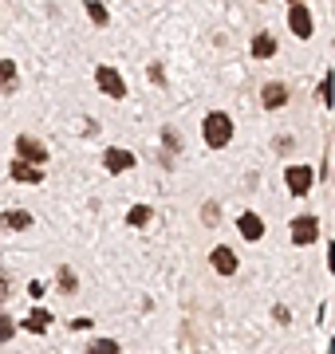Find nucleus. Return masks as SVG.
I'll use <instances>...</instances> for the list:
<instances>
[{"instance_id": "nucleus-1", "label": "nucleus", "mask_w": 335, "mask_h": 354, "mask_svg": "<svg viewBox=\"0 0 335 354\" xmlns=\"http://www.w3.org/2000/svg\"><path fill=\"white\" fill-rule=\"evenodd\" d=\"M201 138H206L209 150H225L233 142V118L225 111H209L206 122H201Z\"/></svg>"}, {"instance_id": "nucleus-2", "label": "nucleus", "mask_w": 335, "mask_h": 354, "mask_svg": "<svg viewBox=\"0 0 335 354\" xmlns=\"http://www.w3.org/2000/svg\"><path fill=\"white\" fill-rule=\"evenodd\" d=\"M288 236H292V244H296V248H308V244L320 241V221H316L311 213L292 216V228H288Z\"/></svg>"}, {"instance_id": "nucleus-3", "label": "nucleus", "mask_w": 335, "mask_h": 354, "mask_svg": "<svg viewBox=\"0 0 335 354\" xmlns=\"http://www.w3.org/2000/svg\"><path fill=\"white\" fill-rule=\"evenodd\" d=\"M284 185L292 197H308L311 185H316V174H311V165H288L284 169Z\"/></svg>"}, {"instance_id": "nucleus-4", "label": "nucleus", "mask_w": 335, "mask_h": 354, "mask_svg": "<svg viewBox=\"0 0 335 354\" xmlns=\"http://www.w3.org/2000/svg\"><path fill=\"white\" fill-rule=\"evenodd\" d=\"M95 83H99V91H103L107 99H123V95H127V79H123V71H115V67H107V64L95 67Z\"/></svg>"}, {"instance_id": "nucleus-5", "label": "nucleus", "mask_w": 335, "mask_h": 354, "mask_svg": "<svg viewBox=\"0 0 335 354\" xmlns=\"http://www.w3.org/2000/svg\"><path fill=\"white\" fill-rule=\"evenodd\" d=\"M16 158L44 169V162H48V146H44L39 138H32V134H20V138H16Z\"/></svg>"}, {"instance_id": "nucleus-6", "label": "nucleus", "mask_w": 335, "mask_h": 354, "mask_svg": "<svg viewBox=\"0 0 335 354\" xmlns=\"http://www.w3.org/2000/svg\"><path fill=\"white\" fill-rule=\"evenodd\" d=\"M288 28H292V36H296V39H311L316 20H311L308 4H292V12H288Z\"/></svg>"}, {"instance_id": "nucleus-7", "label": "nucleus", "mask_w": 335, "mask_h": 354, "mask_svg": "<svg viewBox=\"0 0 335 354\" xmlns=\"http://www.w3.org/2000/svg\"><path fill=\"white\" fill-rule=\"evenodd\" d=\"M8 177H12L16 185H44V169H39V165L20 162V158H12V165H8Z\"/></svg>"}, {"instance_id": "nucleus-8", "label": "nucleus", "mask_w": 335, "mask_h": 354, "mask_svg": "<svg viewBox=\"0 0 335 354\" xmlns=\"http://www.w3.org/2000/svg\"><path fill=\"white\" fill-rule=\"evenodd\" d=\"M260 106H264V111H280V106H288V87H284L280 79H272V83L260 87Z\"/></svg>"}, {"instance_id": "nucleus-9", "label": "nucleus", "mask_w": 335, "mask_h": 354, "mask_svg": "<svg viewBox=\"0 0 335 354\" xmlns=\"http://www.w3.org/2000/svg\"><path fill=\"white\" fill-rule=\"evenodd\" d=\"M209 264H213V272H217V276H237V252H233V248H225V244H217V248H213V252H209Z\"/></svg>"}, {"instance_id": "nucleus-10", "label": "nucleus", "mask_w": 335, "mask_h": 354, "mask_svg": "<svg viewBox=\"0 0 335 354\" xmlns=\"http://www.w3.org/2000/svg\"><path fill=\"white\" fill-rule=\"evenodd\" d=\"M134 153L130 150H118V146H111V150L103 153V165H107V174H127V169H134Z\"/></svg>"}, {"instance_id": "nucleus-11", "label": "nucleus", "mask_w": 335, "mask_h": 354, "mask_svg": "<svg viewBox=\"0 0 335 354\" xmlns=\"http://www.w3.org/2000/svg\"><path fill=\"white\" fill-rule=\"evenodd\" d=\"M0 225L8 228V232H28L32 228V213L28 209H4L0 213Z\"/></svg>"}, {"instance_id": "nucleus-12", "label": "nucleus", "mask_w": 335, "mask_h": 354, "mask_svg": "<svg viewBox=\"0 0 335 354\" xmlns=\"http://www.w3.org/2000/svg\"><path fill=\"white\" fill-rule=\"evenodd\" d=\"M20 91V71L12 59H0V95H16Z\"/></svg>"}, {"instance_id": "nucleus-13", "label": "nucleus", "mask_w": 335, "mask_h": 354, "mask_svg": "<svg viewBox=\"0 0 335 354\" xmlns=\"http://www.w3.org/2000/svg\"><path fill=\"white\" fill-rule=\"evenodd\" d=\"M237 228H241L245 241H260V236H264V221H260L257 213H241L237 216Z\"/></svg>"}, {"instance_id": "nucleus-14", "label": "nucleus", "mask_w": 335, "mask_h": 354, "mask_svg": "<svg viewBox=\"0 0 335 354\" xmlns=\"http://www.w3.org/2000/svg\"><path fill=\"white\" fill-rule=\"evenodd\" d=\"M248 51H253V59H272V55H276V36H272V32H257Z\"/></svg>"}, {"instance_id": "nucleus-15", "label": "nucleus", "mask_w": 335, "mask_h": 354, "mask_svg": "<svg viewBox=\"0 0 335 354\" xmlns=\"http://www.w3.org/2000/svg\"><path fill=\"white\" fill-rule=\"evenodd\" d=\"M52 327V311H44V307H32L24 319V330L28 335H44V330Z\"/></svg>"}, {"instance_id": "nucleus-16", "label": "nucleus", "mask_w": 335, "mask_h": 354, "mask_svg": "<svg viewBox=\"0 0 335 354\" xmlns=\"http://www.w3.org/2000/svg\"><path fill=\"white\" fill-rule=\"evenodd\" d=\"M150 221H154V209H150V205H134L127 213V225H134V228H146Z\"/></svg>"}, {"instance_id": "nucleus-17", "label": "nucleus", "mask_w": 335, "mask_h": 354, "mask_svg": "<svg viewBox=\"0 0 335 354\" xmlns=\"http://www.w3.org/2000/svg\"><path fill=\"white\" fill-rule=\"evenodd\" d=\"M87 354H123V342H115V339H95L87 346Z\"/></svg>"}, {"instance_id": "nucleus-18", "label": "nucleus", "mask_w": 335, "mask_h": 354, "mask_svg": "<svg viewBox=\"0 0 335 354\" xmlns=\"http://www.w3.org/2000/svg\"><path fill=\"white\" fill-rule=\"evenodd\" d=\"M55 279H60V291H67V295H75V291H79V279H75V272H71V268H60V272H55Z\"/></svg>"}, {"instance_id": "nucleus-19", "label": "nucleus", "mask_w": 335, "mask_h": 354, "mask_svg": "<svg viewBox=\"0 0 335 354\" xmlns=\"http://www.w3.org/2000/svg\"><path fill=\"white\" fill-rule=\"evenodd\" d=\"M320 102H323V106H335V75H332V71H327L323 83H320Z\"/></svg>"}, {"instance_id": "nucleus-20", "label": "nucleus", "mask_w": 335, "mask_h": 354, "mask_svg": "<svg viewBox=\"0 0 335 354\" xmlns=\"http://www.w3.org/2000/svg\"><path fill=\"white\" fill-rule=\"evenodd\" d=\"M162 142H166V150H170V153H185V146H181V138H178V130H174V127L162 130Z\"/></svg>"}, {"instance_id": "nucleus-21", "label": "nucleus", "mask_w": 335, "mask_h": 354, "mask_svg": "<svg viewBox=\"0 0 335 354\" xmlns=\"http://www.w3.org/2000/svg\"><path fill=\"white\" fill-rule=\"evenodd\" d=\"M87 16H91V20H95L99 28H107V20H111V16H107V8L99 4V0H87Z\"/></svg>"}, {"instance_id": "nucleus-22", "label": "nucleus", "mask_w": 335, "mask_h": 354, "mask_svg": "<svg viewBox=\"0 0 335 354\" xmlns=\"http://www.w3.org/2000/svg\"><path fill=\"white\" fill-rule=\"evenodd\" d=\"M217 221H221V209H217L213 201H206V205H201V225H209V228H213Z\"/></svg>"}, {"instance_id": "nucleus-23", "label": "nucleus", "mask_w": 335, "mask_h": 354, "mask_svg": "<svg viewBox=\"0 0 335 354\" xmlns=\"http://www.w3.org/2000/svg\"><path fill=\"white\" fill-rule=\"evenodd\" d=\"M12 335H16V323H12L8 315H4V311H0V342H8Z\"/></svg>"}, {"instance_id": "nucleus-24", "label": "nucleus", "mask_w": 335, "mask_h": 354, "mask_svg": "<svg viewBox=\"0 0 335 354\" xmlns=\"http://www.w3.org/2000/svg\"><path fill=\"white\" fill-rule=\"evenodd\" d=\"M272 319H276V323H292V311H288V307H272Z\"/></svg>"}, {"instance_id": "nucleus-25", "label": "nucleus", "mask_w": 335, "mask_h": 354, "mask_svg": "<svg viewBox=\"0 0 335 354\" xmlns=\"http://www.w3.org/2000/svg\"><path fill=\"white\" fill-rule=\"evenodd\" d=\"M8 291H12V283H8V276H4V272H0V304L8 299Z\"/></svg>"}, {"instance_id": "nucleus-26", "label": "nucleus", "mask_w": 335, "mask_h": 354, "mask_svg": "<svg viewBox=\"0 0 335 354\" xmlns=\"http://www.w3.org/2000/svg\"><path fill=\"white\" fill-rule=\"evenodd\" d=\"M288 4H304V0H288Z\"/></svg>"}]
</instances>
